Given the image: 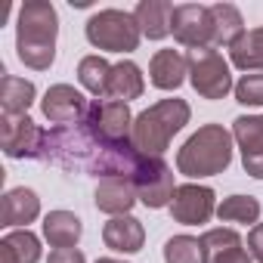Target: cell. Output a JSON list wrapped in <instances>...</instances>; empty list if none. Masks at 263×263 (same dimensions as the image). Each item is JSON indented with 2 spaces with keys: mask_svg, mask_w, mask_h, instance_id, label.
I'll return each mask as SVG.
<instances>
[{
  "mask_svg": "<svg viewBox=\"0 0 263 263\" xmlns=\"http://www.w3.org/2000/svg\"><path fill=\"white\" fill-rule=\"evenodd\" d=\"M59 13L50 0H28L16 16V56L34 71H47L56 62Z\"/></svg>",
  "mask_w": 263,
  "mask_h": 263,
  "instance_id": "1",
  "label": "cell"
},
{
  "mask_svg": "<svg viewBox=\"0 0 263 263\" xmlns=\"http://www.w3.org/2000/svg\"><path fill=\"white\" fill-rule=\"evenodd\" d=\"M189 118H192V108L186 99H177V96L158 99L155 105H149L134 118L130 143L146 158H161L171 149V140L189 124Z\"/></svg>",
  "mask_w": 263,
  "mask_h": 263,
  "instance_id": "2",
  "label": "cell"
},
{
  "mask_svg": "<svg viewBox=\"0 0 263 263\" xmlns=\"http://www.w3.org/2000/svg\"><path fill=\"white\" fill-rule=\"evenodd\" d=\"M232 130L223 124H201L177 152V171L189 180L217 177L232 164Z\"/></svg>",
  "mask_w": 263,
  "mask_h": 263,
  "instance_id": "3",
  "label": "cell"
},
{
  "mask_svg": "<svg viewBox=\"0 0 263 263\" xmlns=\"http://www.w3.org/2000/svg\"><path fill=\"white\" fill-rule=\"evenodd\" d=\"M90 47L102 50V53H134L143 41V31L134 19V13L127 10H99L87 19L84 28Z\"/></svg>",
  "mask_w": 263,
  "mask_h": 263,
  "instance_id": "4",
  "label": "cell"
},
{
  "mask_svg": "<svg viewBox=\"0 0 263 263\" xmlns=\"http://www.w3.org/2000/svg\"><path fill=\"white\" fill-rule=\"evenodd\" d=\"M189 84L201 99H226L235 90L232 81V68L229 62L220 56L217 47H201V50H189Z\"/></svg>",
  "mask_w": 263,
  "mask_h": 263,
  "instance_id": "5",
  "label": "cell"
},
{
  "mask_svg": "<svg viewBox=\"0 0 263 263\" xmlns=\"http://www.w3.org/2000/svg\"><path fill=\"white\" fill-rule=\"evenodd\" d=\"M99 143L90 137L87 124H71V127H56L47 134V146H44V161L59 164L65 171L74 167H87L96 155Z\"/></svg>",
  "mask_w": 263,
  "mask_h": 263,
  "instance_id": "6",
  "label": "cell"
},
{
  "mask_svg": "<svg viewBox=\"0 0 263 263\" xmlns=\"http://www.w3.org/2000/svg\"><path fill=\"white\" fill-rule=\"evenodd\" d=\"M134 111H130L127 102H118V99H93L90 108H87V130L90 137L99 143V146H121V143H130V134H134Z\"/></svg>",
  "mask_w": 263,
  "mask_h": 263,
  "instance_id": "7",
  "label": "cell"
},
{
  "mask_svg": "<svg viewBox=\"0 0 263 263\" xmlns=\"http://www.w3.org/2000/svg\"><path fill=\"white\" fill-rule=\"evenodd\" d=\"M47 130L28 115H0V149L7 158H44Z\"/></svg>",
  "mask_w": 263,
  "mask_h": 263,
  "instance_id": "8",
  "label": "cell"
},
{
  "mask_svg": "<svg viewBox=\"0 0 263 263\" xmlns=\"http://www.w3.org/2000/svg\"><path fill=\"white\" fill-rule=\"evenodd\" d=\"M137 189V198L140 204L152 208V211H161V208H171L174 201V192H177V183H174V171L164 158H146L140 161L137 174L130 177Z\"/></svg>",
  "mask_w": 263,
  "mask_h": 263,
  "instance_id": "9",
  "label": "cell"
},
{
  "mask_svg": "<svg viewBox=\"0 0 263 263\" xmlns=\"http://www.w3.org/2000/svg\"><path fill=\"white\" fill-rule=\"evenodd\" d=\"M171 34H174L177 44H183V47H189V50L214 47V19H211V7H204V4H180V7H174Z\"/></svg>",
  "mask_w": 263,
  "mask_h": 263,
  "instance_id": "10",
  "label": "cell"
},
{
  "mask_svg": "<svg viewBox=\"0 0 263 263\" xmlns=\"http://www.w3.org/2000/svg\"><path fill=\"white\" fill-rule=\"evenodd\" d=\"M217 214V192L201 183H183L174 192L171 217L183 226H201Z\"/></svg>",
  "mask_w": 263,
  "mask_h": 263,
  "instance_id": "11",
  "label": "cell"
},
{
  "mask_svg": "<svg viewBox=\"0 0 263 263\" xmlns=\"http://www.w3.org/2000/svg\"><path fill=\"white\" fill-rule=\"evenodd\" d=\"M87 108L90 102L84 99L81 90H74L71 84H53L44 99H41V111L50 124L56 127H71V124H81L87 118Z\"/></svg>",
  "mask_w": 263,
  "mask_h": 263,
  "instance_id": "12",
  "label": "cell"
},
{
  "mask_svg": "<svg viewBox=\"0 0 263 263\" xmlns=\"http://www.w3.org/2000/svg\"><path fill=\"white\" fill-rule=\"evenodd\" d=\"M41 217V198L28 186H16L0 198V226L7 229H28Z\"/></svg>",
  "mask_w": 263,
  "mask_h": 263,
  "instance_id": "13",
  "label": "cell"
},
{
  "mask_svg": "<svg viewBox=\"0 0 263 263\" xmlns=\"http://www.w3.org/2000/svg\"><path fill=\"white\" fill-rule=\"evenodd\" d=\"M102 241H105V248H111L115 254H137V251H143V245H146V226H143L134 214H127V217H111V220L102 226Z\"/></svg>",
  "mask_w": 263,
  "mask_h": 263,
  "instance_id": "14",
  "label": "cell"
},
{
  "mask_svg": "<svg viewBox=\"0 0 263 263\" xmlns=\"http://www.w3.org/2000/svg\"><path fill=\"white\" fill-rule=\"evenodd\" d=\"M183 81H189V59L180 50H158L149 62V84L171 93Z\"/></svg>",
  "mask_w": 263,
  "mask_h": 263,
  "instance_id": "15",
  "label": "cell"
},
{
  "mask_svg": "<svg viewBox=\"0 0 263 263\" xmlns=\"http://www.w3.org/2000/svg\"><path fill=\"white\" fill-rule=\"evenodd\" d=\"M93 201L108 217H127L140 198H137V189L130 180H99L96 192H93Z\"/></svg>",
  "mask_w": 263,
  "mask_h": 263,
  "instance_id": "16",
  "label": "cell"
},
{
  "mask_svg": "<svg viewBox=\"0 0 263 263\" xmlns=\"http://www.w3.org/2000/svg\"><path fill=\"white\" fill-rule=\"evenodd\" d=\"M146 90V78L143 68L130 59H121L111 65L108 74V87H105V99H118V102H130V99H140Z\"/></svg>",
  "mask_w": 263,
  "mask_h": 263,
  "instance_id": "17",
  "label": "cell"
},
{
  "mask_svg": "<svg viewBox=\"0 0 263 263\" xmlns=\"http://www.w3.org/2000/svg\"><path fill=\"white\" fill-rule=\"evenodd\" d=\"M134 19L143 31V37L149 41H164L171 34V19H174V4L167 0H140Z\"/></svg>",
  "mask_w": 263,
  "mask_h": 263,
  "instance_id": "18",
  "label": "cell"
},
{
  "mask_svg": "<svg viewBox=\"0 0 263 263\" xmlns=\"http://www.w3.org/2000/svg\"><path fill=\"white\" fill-rule=\"evenodd\" d=\"M84 235V223L78 214L71 211H50L44 217V238L50 241V248H78Z\"/></svg>",
  "mask_w": 263,
  "mask_h": 263,
  "instance_id": "19",
  "label": "cell"
},
{
  "mask_svg": "<svg viewBox=\"0 0 263 263\" xmlns=\"http://www.w3.org/2000/svg\"><path fill=\"white\" fill-rule=\"evenodd\" d=\"M229 62L245 74H263V25L245 31L229 47Z\"/></svg>",
  "mask_w": 263,
  "mask_h": 263,
  "instance_id": "20",
  "label": "cell"
},
{
  "mask_svg": "<svg viewBox=\"0 0 263 263\" xmlns=\"http://www.w3.org/2000/svg\"><path fill=\"white\" fill-rule=\"evenodd\" d=\"M41 238L31 229H13L0 238V263H37Z\"/></svg>",
  "mask_w": 263,
  "mask_h": 263,
  "instance_id": "21",
  "label": "cell"
},
{
  "mask_svg": "<svg viewBox=\"0 0 263 263\" xmlns=\"http://www.w3.org/2000/svg\"><path fill=\"white\" fill-rule=\"evenodd\" d=\"M34 99H37L34 81L4 74V84H0V108H4V115H28Z\"/></svg>",
  "mask_w": 263,
  "mask_h": 263,
  "instance_id": "22",
  "label": "cell"
},
{
  "mask_svg": "<svg viewBox=\"0 0 263 263\" xmlns=\"http://www.w3.org/2000/svg\"><path fill=\"white\" fill-rule=\"evenodd\" d=\"M211 19H214V47H232L241 34H245V19L238 13V7L232 4H214L211 7Z\"/></svg>",
  "mask_w": 263,
  "mask_h": 263,
  "instance_id": "23",
  "label": "cell"
},
{
  "mask_svg": "<svg viewBox=\"0 0 263 263\" xmlns=\"http://www.w3.org/2000/svg\"><path fill=\"white\" fill-rule=\"evenodd\" d=\"M217 217L223 223H241V226H257L260 223V201L254 195H229L217 204Z\"/></svg>",
  "mask_w": 263,
  "mask_h": 263,
  "instance_id": "24",
  "label": "cell"
},
{
  "mask_svg": "<svg viewBox=\"0 0 263 263\" xmlns=\"http://www.w3.org/2000/svg\"><path fill=\"white\" fill-rule=\"evenodd\" d=\"M232 140L241 155L263 152V115H238L232 121Z\"/></svg>",
  "mask_w": 263,
  "mask_h": 263,
  "instance_id": "25",
  "label": "cell"
},
{
  "mask_svg": "<svg viewBox=\"0 0 263 263\" xmlns=\"http://www.w3.org/2000/svg\"><path fill=\"white\" fill-rule=\"evenodd\" d=\"M108 74H111V65L96 53V56H84L78 62V81L87 93H93L96 99H105V87H108Z\"/></svg>",
  "mask_w": 263,
  "mask_h": 263,
  "instance_id": "26",
  "label": "cell"
},
{
  "mask_svg": "<svg viewBox=\"0 0 263 263\" xmlns=\"http://www.w3.org/2000/svg\"><path fill=\"white\" fill-rule=\"evenodd\" d=\"M164 263H208V254H204V245L201 238L195 235H171L164 241Z\"/></svg>",
  "mask_w": 263,
  "mask_h": 263,
  "instance_id": "27",
  "label": "cell"
},
{
  "mask_svg": "<svg viewBox=\"0 0 263 263\" xmlns=\"http://www.w3.org/2000/svg\"><path fill=\"white\" fill-rule=\"evenodd\" d=\"M201 245H204V254H208V263H211V260L241 248V235L235 229H229V226H217V229H208L201 235Z\"/></svg>",
  "mask_w": 263,
  "mask_h": 263,
  "instance_id": "28",
  "label": "cell"
},
{
  "mask_svg": "<svg viewBox=\"0 0 263 263\" xmlns=\"http://www.w3.org/2000/svg\"><path fill=\"white\" fill-rule=\"evenodd\" d=\"M232 93H235V102L260 108L263 105V74H241L235 81V90Z\"/></svg>",
  "mask_w": 263,
  "mask_h": 263,
  "instance_id": "29",
  "label": "cell"
},
{
  "mask_svg": "<svg viewBox=\"0 0 263 263\" xmlns=\"http://www.w3.org/2000/svg\"><path fill=\"white\" fill-rule=\"evenodd\" d=\"M47 263H87V257L81 248H56V251H50Z\"/></svg>",
  "mask_w": 263,
  "mask_h": 263,
  "instance_id": "30",
  "label": "cell"
},
{
  "mask_svg": "<svg viewBox=\"0 0 263 263\" xmlns=\"http://www.w3.org/2000/svg\"><path fill=\"white\" fill-rule=\"evenodd\" d=\"M248 254L257 263H263V223L251 226V232H248Z\"/></svg>",
  "mask_w": 263,
  "mask_h": 263,
  "instance_id": "31",
  "label": "cell"
},
{
  "mask_svg": "<svg viewBox=\"0 0 263 263\" xmlns=\"http://www.w3.org/2000/svg\"><path fill=\"white\" fill-rule=\"evenodd\" d=\"M241 167L248 177L254 180H263V152H254V155H241Z\"/></svg>",
  "mask_w": 263,
  "mask_h": 263,
  "instance_id": "32",
  "label": "cell"
},
{
  "mask_svg": "<svg viewBox=\"0 0 263 263\" xmlns=\"http://www.w3.org/2000/svg\"><path fill=\"white\" fill-rule=\"evenodd\" d=\"M211 263H254V257L245 248H235V251H229V254H223V257H217Z\"/></svg>",
  "mask_w": 263,
  "mask_h": 263,
  "instance_id": "33",
  "label": "cell"
},
{
  "mask_svg": "<svg viewBox=\"0 0 263 263\" xmlns=\"http://www.w3.org/2000/svg\"><path fill=\"white\" fill-rule=\"evenodd\" d=\"M96 263H127V260H118V257H99Z\"/></svg>",
  "mask_w": 263,
  "mask_h": 263,
  "instance_id": "34",
  "label": "cell"
}]
</instances>
